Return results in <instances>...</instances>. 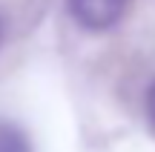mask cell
Instances as JSON below:
<instances>
[{
  "label": "cell",
  "mask_w": 155,
  "mask_h": 152,
  "mask_svg": "<svg viewBox=\"0 0 155 152\" xmlns=\"http://www.w3.org/2000/svg\"><path fill=\"white\" fill-rule=\"evenodd\" d=\"M147 115H150V121L155 126V80L150 83V89H147Z\"/></svg>",
  "instance_id": "cell-3"
},
{
  "label": "cell",
  "mask_w": 155,
  "mask_h": 152,
  "mask_svg": "<svg viewBox=\"0 0 155 152\" xmlns=\"http://www.w3.org/2000/svg\"><path fill=\"white\" fill-rule=\"evenodd\" d=\"M0 152H32V144H29L26 132L17 124L0 121Z\"/></svg>",
  "instance_id": "cell-2"
},
{
  "label": "cell",
  "mask_w": 155,
  "mask_h": 152,
  "mask_svg": "<svg viewBox=\"0 0 155 152\" xmlns=\"http://www.w3.org/2000/svg\"><path fill=\"white\" fill-rule=\"evenodd\" d=\"M69 15L89 32H106L124 17L127 0H66Z\"/></svg>",
  "instance_id": "cell-1"
},
{
  "label": "cell",
  "mask_w": 155,
  "mask_h": 152,
  "mask_svg": "<svg viewBox=\"0 0 155 152\" xmlns=\"http://www.w3.org/2000/svg\"><path fill=\"white\" fill-rule=\"evenodd\" d=\"M0 37H3V20H0Z\"/></svg>",
  "instance_id": "cell-4"
}]
</instances>
